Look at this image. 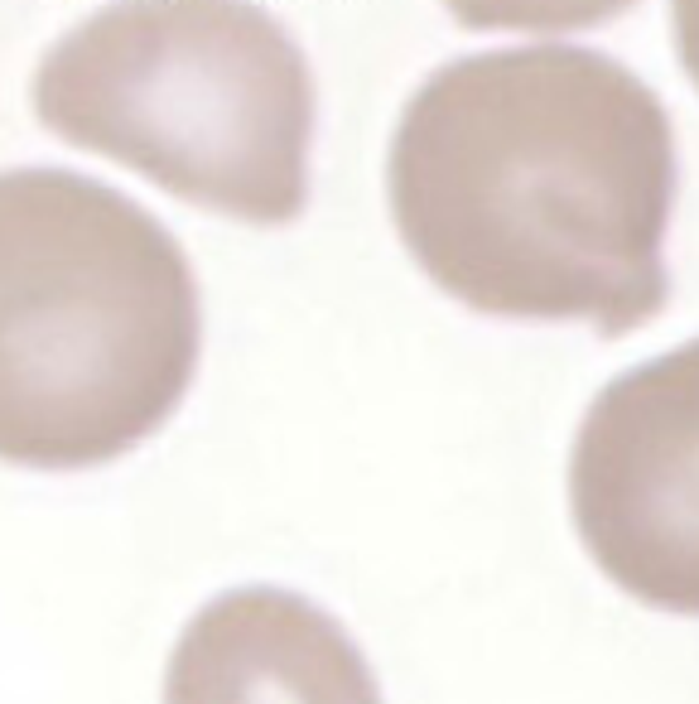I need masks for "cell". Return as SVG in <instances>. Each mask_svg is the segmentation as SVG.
I'll use <instances>...</instances> for the list:
<instances>
[{
    "mask_svg": "<svg viewBox=\"0 0 699 704\" xmlns=\"http://www.w3.org/2000/svg\"><path fill=\"white\" fill-rule=\"evenodd\" d=\"M386 198L415 265L477 314L617 338L666 304L676 140L651 87L599 48L434 68L396 121Z\"/></svg>",
    "mask_w": 699,
    "mask_h": 704,
    "instance_id": "cell-1",
    "label": "cell"
},
{
    "mask_svg": "<svg viewBox=\"0 0 699 704\" xmlns=\"http://www.w3.org/2000/svg\"><path fill=\"white\" fill-rule=\"evenodd\" d=\"M198 362V275L160 217L92 174L0 169V464L126 458L174 420Z\"/></svg>",
    "mask_w": 699,
    "mask_h": 704,
    "instance_id": "cell-2",
    "label": "cell"
},
{
    "mask_svg": "<svg viewBox=\"0 0 699 704\" xmlns=\"http://www.w3.org/2000/svg\"><path fill=\"white\" fill-rule=\"evenodd\" d=\"M30 101L54 140L232 222L309 203L314 73L256 0H111L44 48Z\"/></svg>",
    "mask_w": 699,
    "mask_h": 704,
    "instance_id": "cell-3",
    "label": "cell"
},
{
    "mask_svg": "<svg viewBox=\"0 0 699 704\" xmlns=\"http://www.w3.org/2000/svg\"><path fill=\"white\" fill-rule=\"evenodd\" d=\"M569 511L623 594L699 618V338L599 391L569 454Z\"/></svg>",
    "mask_w": 699,
    "mask_h": 704,
    "instance_id": "cell-4",
    "label": "cell"
},
{
    "mask_svg": "<svg viewBox=\"0 0 699 704\" xmlns=\"http://www.w3.org/2000/svg\"><path fill=\"white\" fill-rule=\"evenodd\" d=\"M164 704H381L343 622L280 584H241L184 622Z\"/></svg>",
    "mask_w": 699,
    "mask_h": 704,
    "instance_id": "cell-5",
    "label": "cell"
},
{
    "mask_svg": "<svg viewBox=\"0 0 699 704\" xmlns=\"http://www.w3.org/2000/svg\"><path fill=\"white\" fill-rule=\"evenodd\" d=\"M637 0H444L463 30H507V34H569L617 20Z\"/></svg>",
    "mask_w": 699,
    "mask_h": 704,
    "instance_id": "cell-6",
    "label": "cell"
},
{
    "mask_svg": "<svg viewBox=\"0 0 699 704\" xmlns=\"http://www.w3.org/2000/svg\"><path fill=\"white\" fill-rule=\"evenodd\" d=\"M670 20H676V48L680 63L699 87V0H670Z\"/></svg>",
    "mask_w": 699,
    "mask_h": 704,
    "instance_id": "cell-7",
    "label": "cell"
}]
</instances>
